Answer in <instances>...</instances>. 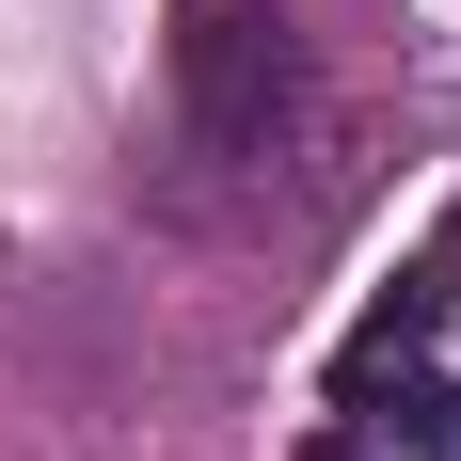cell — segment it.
I'll return each mask as SVG.
<instances>
[{"label":"cell","mask_w":461,"mask_h":461,"mask_svg":"<svg viewBox=\"0 0 461 461\" xmlns=\"http://www.w3.org/2000/svg\"><path fill=\"white\" fill-rule=\"evenodd\" d=\"M303 461H350V429H319V446H303Z\"/></svg>","instance_id":"7a4b0ae2"},{"label":"cell","mask_w":461,"mask_h":461,"mask_svg":"<svg viewBox=\"0 0 461 461\" xmlns=\"http://www.w3.org/2000/svg\"><path fill=\"white\" fill-rule=\"evenodd\" d=\"M176 95H191V128H207V159H286L303 143V32H286L271 0H191Z\"/></svg>","instance_id":"6da1fadb"}]
</instances>
